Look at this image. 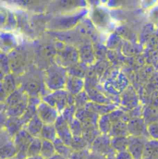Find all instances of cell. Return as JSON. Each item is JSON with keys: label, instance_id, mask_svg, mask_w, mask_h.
I'll return each instance as SVG.
<instances>
[{"label": "cell", "instance_id": "6da1fadb", "mask_svg": "<svg viewBox=\"0 0 158 159\" xmlns=\"http://www.w3.org/2000/svg\"><path fill=\"white\" fill-rule=\"evenodd\" d=\"M29 95L21 89L16 90L6 98V112L9 118H21L29 106Z\"/></svg>", "mask_w": 158, "mask_h": 159}, {"label": "cell", "instance_id": "7a4b0ae2", "mask_svg": "<svg viewBox=\"0 0 158 159\" xmlns=\"http://www.w3.org/2000/svg\"><path fill=\"white\" fill-rule=\"evenodd\" d=\"M67 80V70L61 66L53 65L46 70L44 82L49 90L56 92L66 87Z\"/></svg>", "mask_w": 158, "mask_h": 159}, {"label": "cell", "instance_id": "3957f363", "mask_svg": "<svg viewBox=\"0 0 158 159\" xmlns=\"http://www.w3.org/2000/svg\"><path fill=\"white\" fill-rule=\"evenodd\" d=\"M43 100L44 103L56 108L59 113H62L68 107L73 105L75 99L74 95L70 94L68 91L59 90L45 95Z\"/></svg>", "mask_w": 158, "mask_h": 159}, {"label": "cell", "instance_id": "277c9868", "mask_svg": "<svg viewBox=\"0 0 158 159\" xmlns=\"http://www.w3.org/2000/svg\"><path fill=\"white\" fill-rule=\"evenodd\" d=\"M37 116L43 122V124L54 125L56 119L60 116V113L57 111L56 108L42 101L37 107Z\"/></svg>", "mask_w": 158, "mask_h": 159}, {"label": "cell", "instance_id": "5b68a950", "mask_svg": "<svg viewBox=\"0 0 158 159\" xmlns=\"http://www.w3.org/2000/svg\"><path fill=\"white\" fill-rule=\"evenodd\" d=\"M55 127L57 132V137L67 145L70 146L73 140V134L71 132L70 123L60 115L55 123Z\"/></svg>", "mask_w": 158, "mask_h": 159}, {"label": "cell", "instance_id": "8992f818", "mask_svg": "<svg viewBox=\"0 0 158 159\" xmlns=\"http://www.w3.org/2000/svg\"><path fill=\"white\" fill-rule=\"evenodd\" d=\"M147 143H145L142 137H129L128 152L132 157V159H142L145 151Z\"/></svg>", "mask_w": 158, "mask_h": 159}, {"label": "cell", "instance_id": "52a82bcc", "mask_svg": "<svg viewBox=\"0 0 158 159\" xmlns=\"http://www.w3.org/2000/svg\"><path fill=\"white\" fill-rule=\"evenodd\" d=\"M1 153L3 159L12 158L18 153L14 140H12V137L5 130H2L1 133Z\"/></svg>", "mask_w": 158, "mask_h": 159}, {"label": "cell", "instance_id": "ba28073f", "mask_svg": "<svg viewBox=\"0 0 158 159\" xmlns=\"http://www.w3.org/2000/svg\"><path fill=\"white\" fill-rule=\"evenodd\" d=\"M91 20L95 27L104 30L106 29L111 23V18L109 13L101 7H95L91 12Z\"/></svg>", "mask_w": 158, "mask_h": 159}, {"label": "cell", "instance_id": "9c48e42d", "mask_svg": "<svg viewBox=\"0 0 158 159\" xmlns=\"http://www.w3.org/2000/svg\"><path fill=\"white\" fill-rule=\"evenodd\" d=\"M14 143L18 149L19 154L20 155H27V151L29 149V146L31 143L34 140V137L27 132L24 129H22L15 137H14Z\"/></svg>", "mask_w": 158, "mask_h": 159}, {"label": "cell", "instance_id": "30bf717a", "mask_svg": "<svg viewBox=\"0 0 158 159\" xmlns=\"http://www.w3.org/2000/svg\"><path fill=\"white\" fill-rule=\"evenodd\" d=\"M93 148L98 155H111L113 151V147L111 145V140L106 134H102L96 138V140L93 143Z\"/></svg>", "mask_w": 158, "mask_h": 159}, {"label": "cell", "instance_id": "8fae6325", "mask_svg": "<svg viewBox=\"0 0 158 159\" xmlns=\"http://www.w3.org/2000/svg\"><path fill=\"white\" fill-rule=\"evenodd\" d=\"M128 129H129V133L131 134V136L142 137L145 133L148 134L147 125L143 119H131L128 124Z\"/></svg>", "mask_w": 158, "mask_h": 159}, {"label": "cell", "instance_id": "7c38bea8", "mask_svg": "<svg viewBox=\"0 0 158 159\" xmlns=\"http://www.w3.org/2000/svg\"><path fill=\"white\" fill-rule=\"evenodd\" d=\"M43 125H44L43 122L36 115L24 126L23 129L25 130H27V132L29 134H31L34 138H37V137H40V134H41Z\"/></svg>", "mask_w": 158, "mask_h": 159}, {"label": "cell", "instance_id": "4fadbf2b", "mask_svg": "<svg viewBox=\"0 0 158 159\" xmlns=\"http://www.w3.org/2000/svg\"><path fill=\"white\" fill-rule=\"evenodd\" d=\"M83 88V80L76 76H69L66 83V89L70 94L78 95Z\"/></svg>", "mask_w": 158, "mask_h": 159}, {"label": "cell", "instance_id": "5bb4252c", "mask_svg": "<svg viewBox=\"0 0 158 159\" xmlns=\"http://www.w3.org/2000/svg\"><path fill=\"white\" fill-rule=\"evenodd\" d=\"M40 138L42 140H45V141H49V142L54 143L58 138L57 137V132H56V127H55V124L54 125L44 124L43 127V129L41 131Z\"/></svg>", "mask_w": 158, "mask_h": 159}, {"label": "cell", "instance_id": "9a60e30c", "mask_svg": "<svg viewBox=\"0 0 158 159\" xmlns=\"http://www.w3.org/2000/svg\"><path fill=\"white\" fill-rule=\"evenodd\" d=\"M127 132H129L128 124H126L125 122L120 120V121H118L113 124L109 134L113 138L114 137H126Z\"/></svg>", "mask_w": 158, "mask_h": 159}, {"label": "cell", "instance_id": "2e32d148", "mask_svg": "<svg viewBox=\"0 0 158 159\" xmlns=\"http://www.w3.org/2000/svg\"><path fill=\"white\" fill-rule=\"evenodd\" d=\"M56 155V151L54 145V143L43 140L42 143V150H41V157L43 159H49Z\"/></svg>", "mask_w": 158, "mask_h": 159}, {"label": "cell", "instance_id": "e0dca14e", "mask_svg": "<svg viewBox=\"0 0 158 159\" xmlns=\"http://www.w3.org/2000/svg\"><path fill=\"white\" fill-rule=\"evenodd\" d=\"M54 145H55V148H56V151L57 153V155L63 157L64 158H67V157H70L72 154V150H71V147L67 145L65 143H63L59 138H57L55 142H54Z\"/></svg>", "mask_w": 158, "mask_h": 159}, {"label": "cell", "instance_id": "ac0fdd59", "mask_svg": "<svg viewBox=\"0 0 158 159\" xmlns=\"http://www.w3.org/2000/svg\"><path fill=\"white\" fill-rule=\"evenodd\" d=\"M112 126H113V121L111 119L110 114L103 115L99 119V121H98V129H99V130H100L101 133L106 134V133L110 132Z\"/></svg>", "mask_w": 158, "mask_h": 159}, {"label": "cell", "instance_id": "d6986e66", "mask_svg": "<svg viewBox=\"0 0 158 159\" xmlns=\"http://www.w3.org/2000/svg\"><path fill=\"white\" fill-rule=\"evenodd\" d=\"M42 143H43V140L37 137V138H34L33 142L31 143L29 149L27 151V156L28 157H38L41 155V150H42Z\"/></svg>", "mask_w": 158, "mask_h": 159}, {"label": "cell", "instance_id": "ffe728a7", "mask_svg": "<svg viewBox=\"0 0 158 159\" xmlns=\"http://www.w3.org/2000/svg\"><path fill=\"white\" fill-rule=\"evenodd\" d=\"M111 145L113 149L120 152H124L128 149L129 138L128 137H114L111 139Z\"/></svg>", "mask_w": 158, "mask_h": 159}, {"label": "cell", "instance_id": "44dd1931", "mask_svg": "<svg viewBox=\"0 0 158 159\" xmlns=\"http://www.w3.org/2000/svg\"><path fill=\"white\" fill-rule=\"evenodd\" d=\"M76 51L73 48H67L63 54H62V59L65 62V65H70V64H75L77 59H78V53L74 52Z\"/></svg>", "mask_w": 158, "mask_h": 159}, {"label": "cell", "instance_id": "7402d4cb", "mask_svg": "<svg viewBox=\"0 0 158 159\" xmlns=\"http://www.w3.org/2000/svg\"><path fill=\"white\" fill-rule=\"evenodd\" d=\"M70 129H71V132L73 134V137L82 136V133H83V125L80 123V121H79V119H77L75 118V119L70 123Z\"/></svg>", "mask_w": 158, "mask_h": 159}, {"label": "cell", "instance_id": "603a6c76", "mask_svg": "<svg viewBox=\"0 0 158 159\" xmlns=\"http://www.w3.org/2000/svg\"><path fill=\"white\" fill-rule=\"evenodd\" d=\"M88 144V143L86 142V140L82 137V136H79V137H73V140L71 142V144H70V147L76 151H79L80 152L83 148H85V146Z\"/></svg>", "mask_w": 158, "mask_h": 159}, {"label": "cell", "instance_id": "cb8c5ba5", "mask_svg": "<svg viewBox=\"0 0 158 159\" xmlns=\"http://www.w3.org/2000/svg\"><path fill=\"white\" fill-rule=\"evenodd\" d=\"M79 53H80V55H79L80 59L82 58V60H83L84 62L89 63V59H90L89 57H91V58L93 60V52H92V50H89V47H88V46L82 47V48L80 49Z\"/></svg>", "mask_w": 158, "mask_h": 159}, {"label": "cell", "instance_id": "d4e9b609", "mask_svg": "<svg viewBox=\"0 0 158 159\" xmlns=\"http://www.w3.org/2000/svg\"><path fill=\"white\" fill-rule=\"evenodd\" d=\"M147 130H148V134L152 138H154L156 141H158V122L147 125Z\"/></svg>", "mask_w": 158, "mask_h": 159}, {"label": "cell", "instance_id": "484cf974", "mask_svg": "<svg viewBox=\"0 0 158 159\" xmlns=\"http://www.w3.org/2000/svg\"><path fill=\"white\" fill-rule=\"evenodd\" d=\"M150 19L153 21H158V7H154L151 12H150Z\"/></svg>", "mask_w": 158, "mask_h": 159}, {"label": "cell", "instance_id": "4316f807", "mask_svg": "<svg viewBox=\"0 0 158 159\" xmlns=\"http://www.w3.org/2000/svg\"><path fill=\"white\" fill-rule=\"evenodd\" d=\"M116 159H132V157L130 156V154L128 151H124V152H120L118 154V157Z\"/></svg>", "mask_w": 158, "mask_h": 159}, {"label": "cell", "instance_id": "83f0119b", "mask_svg": "<svg viewBox=\"0 0 158 159\" xmlns=\"http://www.w3.org/2000/svg\"><path fill=\"white\" fill-rule=\"evenodd\" d=\"M10 159H24V155H20V154H18L17 157H14Z\"/></svg>", "mask_w": 158, "mask_h": 159}, {"label": "cell", "instance_id": "f1b7e54d", "mask_svg": "<svg viewBox=\"0 0 158 159\" xmlns=\"http://www.w3.org/2000/svg\"><path fill=\"white\" fill-rule=\"evenodd\" d=\"M49 159H65L63 157H61V156H59V155H56V156H54L53 157H51V158Z\"/></svg>", "mask_w": 158, "mask_h": 159}]
</instances>
